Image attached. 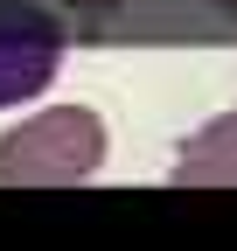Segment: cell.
Segmentation results:
<instances>
[{
	"label": "cell",
	"mask_w": 237,
	"mask_h": 251,
	"mask_svg": "<svg viewBox=\"0 0 237 251\" xmlns=\"http://www.w3.org/2000/svg\"><path fill=\"white\" fill-rule=\"evenodd\" d=\"M105 168V119L91 105H42L0 133V188H77Z\"/></svg>",
	"instance_id": "1"
},
{
	"label": "cell",
	"mask_w": 237,
	"mask_h": 251,
	"mask_svg": "<svg viewBox=\"0 0 237 251\" xmlns=\"http://www.w3.org/2000/svg\"><path fill=\"white\" fill-rule=\"evenodd\" d=\"M63 70V28L35 7L0 0V112L35 105Z\"/></svg>",
	"instance_id": "2"
},
{
	"label": "cell",
	"mask_w": 237,
	"mask_h": 251,
	"mask_svg": "<svg viewBox=\"0 0 237 251\" xmlns=\"http://www.w3.org/2000/svg\"><path fill=\"white\" fill-rule=\"evenodd\" d=\"M174 181L182 188H237V105L216 112L182 153H174Z\"/></svg>",
	"instance_id": "3"
}]
</instances>
